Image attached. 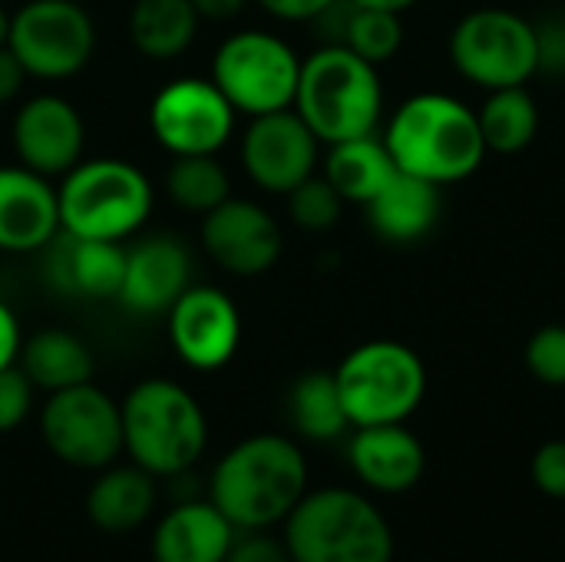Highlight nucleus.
<instances>
[{
  "mask_svg": "<svg viewBox=\"0 0 565 562\" xmlns=\"http://www.w3.org/2000/svg\"><path fill=\"white\" fill-rule=\"evenodd\" d=\"M381 139L401 172L440 189L470 179L487 159L477 109L447 93H417L404 99Z\"/></svg>",
  "mask_w": 565,
  "mask_h": 562,
  "instance_id": "obj_1",
  "label": "nucleus"
},
{
  "mask_svg": "<svg viewBox=\"0 0 565 562\" xmlns=\"http://www.w3.org/2000/svg\"><path fill=\"white\" fill-rule=\"evenodd\" d=\"M305 494L308 464L301 447L281 434H255L215 464L209 500L245 533L285 523Z\"/></svg>",
  "mask_w": 565,
  "mask_h": 562,
  "instance_id": "obj_2",
  "label": "nucleus"
},
{
  "mask_svg": "<svg viewBox=\"0 0 565 562\" xmlns=\"http://www.w3.org/2000/svg\"><path fill=\"white\" fill-rule=\"evenodd\" d=\"M291 109L324 146L371 136L384 116L381 73L344 43H324L301 60V79Z\"/></svg>",
  "mask_w": 565,
  "mask_h": 562,
  "instance_id": "obj_3",
  "label": "nucleus"
},
{
  "mask_svg": "<svg viewBox=\"0 0 565 562\" xmlns=\"http://www.w3.org/2000/svg\"><path fill=\"white\" fill-rule=\"evenodd\" d=\"M122 411V450L152 477H175L195 467L209 444V424L199 401L175 381H139Z\"/></svg>",
  "mask_w": 565,
  "mask_h": 562,
  "instance_id": "obj_4",
  "label": "nucleus"
},
{
  "mask_svg": "<svg viewBox=\"0 0 565 562\" xmlns=\"http://www.w3.org/2000/svg\"><path fill=\"white\" fill-rule=\"evenodd\" d=\"M285 547L295 562H394L384 513L344 487L305 494L285 520Z\"/></svg>",
  "mask_w": 565,
  "mask_h": 562,
  "instance_id": "obj_5",
  "label": "nucleus"
},
{
  "mask_svg": "<svg viewBox=\"0 0 565 562\" xmlns=\"http://www.w3.org/2000/svg\"><path fill=\"white\" fill-rule=\"evenodd\" d=\"M60 229L79 238L122 242L136 235L156 205L149 176L126 159H79L56 189Z\"/></svg>",
  "mask_w": 565,
  "mask_h": 562,
  "instance_id": "obj_6",
  "label": "nucleus"
},
{
  "mask_svg": "<svg viewBox=\"0 0 565 562\" xmlns=\"http://www.w3.org/2000/svg\"><path fill=\"white\" fill-rule=\"evenodd\" d=\"M351 427L404 424L427 394V368L411 344H358L334 371Z\"/></svg>",
  "mask_w": 565,
  "mask_h": 562,
  "instance_id": "obj_7",
  "label": "nucleus"
},
{
  "mask_svg": "<svg viewBox=\"0 0 565 562\" xmlns=\"http://www.w3.org/2000/svg\"><path fill=\"white\" fill-rule=\"evenodd\" d=\"M209 79L222 89L235 113L252 119L295 106L301 56L278 33L238 30L218 43Z\"/></svg>",
  "mask_w": 565,
  "mask_h": 562,
  "instance_id": "obj_8",
  "label": "nucleus"
},
{
  "mask_svg": "<svg viewBox=\"0 0 565 562\" xmlns=\"http://www.w3.org/2000/svg\"><path fill=\"white\" fill-rule=\"evenodd\" d=\"M450 60L473 86H526L540 73L536 23L507 7L470 10L450 33Z\"/></svg>",
  "mask_w": 565,
  "mask_h": 562,
  "instance_id": "obj_9",
  "label": "nucleus"
},
{
  "mask_svg": "<svg viewBox=\"0 0 565 562\" xmlns=\"http://www.w3.org/2000/svg\"><path fill=\"white\" fill-rule=\"evenodd\" d=\"M7 46L36 79L76 76L96 50V23L76 0H26L10 13Z\"/></svg>",
  "mask_w": 565,
  "mask_h": 562,
  "instance_id": "obj_10",
  "label": "nucleus"
},
{
  "mask_svg": "<svg viewBox=\"0 0 565 562\" xmlns=\"http://www.w3.org/2000/svg\"><path fill=\"white\" fill-rule=\"evenodd\" d=\"M50 454L79 470H106L122 454V411L93 381L53 391L40 414Z\"/></svg>",
  "mask_w": 565,
  "mask_h": 562,
  "instance_id": "obj_11",
  "label": "nucleus"
},
{
  "mask_svg": "<svg viewBox=\"0 0 565 562\" xmlns=\"http://www.w3.org/2000/svg\"><path fill=\"white\" fill-rule=\"evenodd\" d=\"M235 106L212 79L179 76L149 103L152 139L172 156H215L235 132Z\"/></svg>",
  "mask_w": 565,
  "mask_h": 562,
  "instance_id": "obj_12",
  "label": "nucleus"
},
{
  "mask_svg": "<svg viewBox=\"0 0 565 562\" xmlns=\"http://www.w3.org/2000/svg\"><path fill=\"white\" fill-rule=\"evenodd\" d=\"M205 255L235 278H258L281 258L285 235L268 209L252 199H225L202 215Z\"/></svg>",
  "mask_w": 565,
  "mask_h": 562,
  "instance_id": "obj_13",
  "label": "nucleus"
},
{
  "mask_svg": "<svg viewBox=\"0 0 565 562\" xmlns=\"http://www.w3.org/2000/svg\"><path fill=\"white\" fill-rule=\"evenodd\" d=\"M166 318L169 344L192 371L225 368L242 344V311L222 288L189 285Z\"/></svg>",
  "mask_w": 565,
  "mask_h": 562,
  "instance_id": "obj_14",
  "label": "nucleus"
},
{
  "mask_svg": "<svg viewBox=\"0 0 565 562\" xmlns=\"http://www.w3.org/2000/svg\"><path fill=\"white\" fill-rule=\"evenodd\" d=\"M318 136L295 109L252 116L242 136V166L248 179L271 192L288 195L318 169Z\"/></svg>",
  "mask_w": 565,
  "mask_h": 562,
  "instance_id": "obj_15",
  "label": "nucleus"
},
{
  "mask_svg": "<svg viewBox=\"0 0 565 562\" xmlns=\"http://www.w3.org/2000/svg\"><path fill=\"white\" fill-rule=\"evenodd\" d=\"M10 139L20 166L46 179H63L83 159L86 126L70 99L56 93H40L17 109Z\"/></svg>",
  "mask_w": 565,
  "mask_h": 562,
  "instance_id": "obj_16",
  "label": "nucleus"
},
{
  "mask_svg": "<svg viewBox=\"0 0 565 562\" xmlns=\"http://www.w3.org/2000/svg\"><path fill=\"white\" fill-rule=\"evenodd\" d=\"M192 285V255L175 235H146L126 248V272L116 301L139 318L166 315Z\"/></svg>",
  "mask_w": 565,
  "mask_h": 562,
  "instance_id": "obj_17",
  "label": "nucleus"
},
{
  "mask_svg": "<svg viewBox=\"0 0 565 562\" xmlns=\"http://www.w3.org/2000/svg\"><path fill=\"white\" fill-rule=\"evenodd\" d=\"M40 252L43 278L60 295L86 301H116L126 272V248L119 242L79 238L60 229Z\"/></svg>",
  "mask_w": 565,
  "mask_h": 562,
  "instance_id": "obj_18",
  "label": "nucleus"
},
{
  "mask_svg": "<svg viewBox=\"0 0 565 562\" xmlns=\"http://www.w3.org/2000/svg\"><path fill=\"white\" fill-rule=\"evenodd\" d=\"M60 232V202L46 176L0 166V252H40Z\"/></svg>",
  "mask_w": 565,
  "mask_h": 562,
  "instance_id": "obj_19",
  "label": "nucleus"
},
{
  "mask_svg": "<svg viewBox=\"0 0 565 562\" xmlns=\"http://www.w3.org/2000/svg\"><path fill=\"white\" fill-rule=\"evenodd\" d=\"M348 460L358 480L377 494H407L427 470L424 444L404 424L358 427L348 444Z\"/></svg>",
  "mask_w": 565,
  "mask_h": 562,
  "instance_id": "obj_20",
  "label": "nucleus"
},
{
  "mask_svg": "<svg viewBox=\"0 0 565 562\" xmlns=\"http://www.w3.org/2000/svg\"><path fill=\"white\" fill-rule=\"evenodd\" d=\"M235 527L212 500H182L172 507L152 537V560L156 562H225Z\"/></svg>",
  "mask_w": 565,
  "mask_h": 562,
  "instance_id": "obj_21",
  "label": "nucleus"
},
{
  "mask_svg": "<svg viewBox=\"0 0 565 562\" xmlns=\"http://www.w3.org/2000/svg\"><path fill=\"white\" fill-rule=\"evenodd\" d=\"M364 209L377 238L391 245H411L434 232L444 209V195L440 185L397 169Z\"/></svg>",
  "mask_w": 565,
  "mask_h": 562,
  "instance_id": "obj_22",
  "label": "nucleus"
},
{
  "mask_svg": "<svg viewBox=\"0 0 565 562\" xmlns=\"http://www.w3.org/2000/svg\"><path fill=\"white\" fill-rule=\"evenodd\" d=\"M156 500H159V490L149 470L136 464L113 467V470H103L99 480L93 484L86 497V513L93 527L106 533H129V530H139L152 517Z\"/></svg>",
  "mask_w": 565,
  "mask_h": 562,
  "instance_id": "obj_23",
  "label": "nucleus"
},
{
  "mask_svg": "<svg viewBox=\"0 0 565 562\" xmlns=\"http://www.w3.org/2000/svg\"><path fill=\"white\" fill-rule=\"evenodd\" d=\"M199 23L202 17L192 0H136L126 30L146 60L169 63L195 43Z\"/></svg>",
  "mask_w": 565,
  "mask_h": 562,
  "instance_id": "obj_24",
  "label": "nucleus"
},
{
  "mask_svg": "<svg viewBox=\"0 0 565 562\" xmlns=\"http://www.w3.org/2000/svg\"><path fill=\"white\" fill-rule=\"evenodd\" d=\"M394 172H397V166H394L384 139L377 132H371V136H358V139L328 146L321 176L338 189V195L344 202L367 205L387 185V179Z\"/></svg>",
  "mask_w": 565,
  "mask_h": 562,
  "instance_id": "obj_25",
  "label": "nucleus"
},
{
  "mask_svg": "<svg viewBox=\"0 0 565 562\" xmlns=\"http://www.w3.org/2000/svg\"><path fill=\"white\" fill-rule=\"evenodd\" d=\"M20 368L33 381V388L43 391H66L76 384L93 381V354L86 341H79L70 331L60 328H43L20 344Z\"/></svg>",
  "mask_w": 565,
  "mask_h": 562,
  "instance_id": "obj_26",
  "label": "nucleus"
},
{
  "mask_svg": "<svg viewBox=\"0 0 565 562\" xmlns=\"http://www.w3.org/2000/svg\"><path fill=\"white\" fill-rule=\"evenodd\" d=\"M477 119L487 152H500V156L523 152L540 132V106L526 86L490 89V96L477 109Z\"/></svg>",
  "mask_w": 565,
  "mask_h": 562,
  "instance_id": "obj_27",
  "label": "nucleus"
},
{
  "mask_svg": "<svg viewBox=\"0 0 565 562\" xmlns=\"http://www.w3.org/2000/svg\"><path fill=\"white\" fill-rule=\"evenodd\" d=\"M288 414L291 424L301 437L315 441V444H328L338 441L351 421L334 381V371H308L291 384L288 394Z\"/></svg>",
  "mask_w": 565,
  "mask_h": 562,
  "instance_id": "obj_28",
  "label": "nucleus"
},
{
  "mask_svg": "<svg viewBox=\"0 0 565 562\" xmlns=\"http://www.w3.org/2000/svg\"><path fill=\"white\" fill-rule=\"evenodd\" d=\"M166 192L179 209L205 215L232 195V182L215 156H175L166 172Z\"/></svg>",
  "mask_w": 565,
  "mask_h": 562,
  "instance_id": "obj_29",
  "label": "nucleus"
},
{
  "mask_svg": "<svg viewBox=\"0 0 565 562\" xmlns=\"http://www.w3.org/2000/svg\"><path fill=\"white\" fill-rule=\"evenodd\" d=\"M338 43H344L348 50H354L367 63L381 66V63L394 60L401 53V46H404L401 13L374 10V7H358V3L348 0V13H344Z\"/></svg>",
  "mask_w": 565,
  "mask_h": 562,
  "instance_id": "obj_30",
  "label": "nucleus"
},
{
  "mask_svg": "<svg viewBox=\"0 0 565 562\" xmlns=\"http://www.w3.org/2000/svg\"><path fill=\"white\" fill-rule=\"evenodd\" d=\"M341 212H344V199L318 172L288 192V215L305 232H328L331 225H338Z\"/></svg>",
  "mask_w": 565,
  "mask_h": 562,
  "instance_id": "obj_31",
  "label": "nucleus"
},
{
  "mask_svg": "<svg viewBox=\"0 0 565 562\" xmlns=\"http://www.w3.org/2000/svg\"><path fill=\"white\" fill-rule=\"evenodd\" d=\"M526 368L540 384L565 388V325H546L530 338Z\"/></svg>",
  "mask_w": 565,
  "mask_h": 562,
  "instance_id": "obj_32",
  "label": "nucleus"
},
{
  "mask_svg": "<svg viewBox=\"0 0 565 562\" xmlns=\"http://www.w3.org/2000/svg\"><path fill=\"white\" fill-rule=\"evenodd\" d=\"M33 407V381L23 374V368L10 364L0 371V434L17 431Z\"/></svg>",
  "mask_w": 565,
  "mask_h": 562,
  "instance_id": "obj_33",
  "label": "nucleus"
},
{
  "mask_svg": "<svg viewBox=\"0 0 565 562\" xmlns=\"http://www.w3.org/2000/svg\"><path fill=\"white\" fill-rule=\"evenodd\" d=\"M530 477L550 500H565V441H550L533 454Z\"/></svg>",
  "mask_w": 565,
  "mask_h": 562,
  "instance_id": "obj_34",
  "label": "nucleus"
},
{
  "mask_svg": "<svg viewBox=\"0 0 565 562\" xmlns=\"http://www.w3.org/2000/svg\"><path fill=\"white\" fill-rule=\"evenodd\" d=\"M225 562H295L285 540L268 537L265 530H245V537H235Z\"/></svg>",
  "mask_w": 565,
  "mask_h": 562,
  "instance_id": "obj_35",
  "label": "nucleus"
},
{
  "mask_svg": "<svg viewBox=\"0 0 565 562\" xmlns=\"http://www.w3.org/2000/svg\"><path fill=\"white\" fill-rule=\"evenodd\" d=\"M536 43H540V73H565V13L546 17L536 23Z\"/></svg>",
  "mask_w": 565,
  "mask_h": 562,
  "instance_id": "obj_36",
  "label": "nucleus"
},
{
  "mask_svg": "<svg viewBox=\"0 0 565 562\" xmlns=\"http://www.w3.org/2000/svg\"><path fill=\"white\" fill-rule=\"evenodd\" d=\"M265 13L288 20V23H305V20H318L324 10H331L338 0H258Z\"/></svg>",
  "mask_w": 565,
  "mask_h": 562,
  "instance_id": "obj_37",
  "label": "nucleus"
},
{
  "mask_svg": "<svg viewBox=\"0 0 565 562\" xmlns=\"http://www.w3.org/2000/svg\"><path fill=\"white\" fill-rule=\"evenodd\" d=\"M20 344H23V335H20V321L17 315L10 311L7 301H0V371L17 364L20 358Z\"/></svg>",
  "mask_w": 565,
  "mask_h": 562,
  "instance_id": "obj_38",
  "label": "nucleus"
},
{
  "mask_svg": "<svg viewBox=\"0 0 565 562\" xmlns=\"http://www.w3.org/2000/svg\"><path fill=\"white\" fill-rule=\"evenodd\" d=\"M23 79H26V70L20 66L13 50L3 43L0 46V106H7L23 89Z\"/></svg>",
  "mask_w": 565,
  "mask_h": 562,
  "instance_id": "obj_39",
  "label": "nucleus"
},
{
  "mask_svg": "<svg viewBox=\"0 0 565 562\" xmlns=\"http://www.w3.org/2000/svg\"><path fill=\"white\" fill-rule=\"evenodd\" d=\"M202 20H232L245 10L248 0H192Z\"/></svg>",
  "mask_w": 565,
  "mask_h": 562,
  "instance_id": "obj_40",
  "label": "nucleus"
},
{
  "mask_svg": "<svg viewBox=\"0 0 565 562\" xmlns=\"http://www.w3.org/2000/svg\"><path fill=\"white\" fill-rule=\"evenodd\" d=\"M351 3H358V7H374V10H391V13H404V10H411L417 0H351Z\"/></svg>",
  "mask_w": 565,
  "mask_h": 562,
  "instance_id": "obj_41",
  "label": "nucleus"
},
{
  "mask_svg": "<svg viewBox=\"0 0 565 562\" xmlns=\"http://www.w3.org/2000/svg\"><path fill=\"white\" fill-rule=\"evenodd\" d=\"M7 33H10V13H7L3 3H0V46L7 43Z\"/></svg>",
  "mask_w": 565,
  "mask_h": 562,
  "instance_id": "obj_42",
  "label": "nucleus"
}]
</instances>
